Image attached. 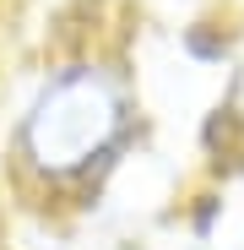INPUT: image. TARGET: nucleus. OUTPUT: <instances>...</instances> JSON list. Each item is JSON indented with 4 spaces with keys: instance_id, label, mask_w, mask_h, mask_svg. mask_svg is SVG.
<instances>
[{
    "instance_id": "20e7f679",
    "label": "nucleus",
    "mask_w": 244,
    "mask_h": 250,
    "mask_svg": "<svg viewBox=\"0 0 244 250\" xmlns=\"http://www.w3.org/2000/svg\"><path fill=\"white\" fill-rule=\"evenodd\" d=\"M217 6H223V11H244V0H217Z\"/></svg>"
},
{
    "instance_id": "f257e3e1",
    "label": "nucleus",
    "mask_w": 244,
    "mask_h": 250,
    "mask_svg": "<svg viewBox=\"0 0 244 250\" xmlns=\"http://www.w3.org/2000/svg\"><path fill=\"white\" fill-rule=\"evenodd\" d=\"M147 104L125 49L98 38L60 49L6 120V169L22 201L93 212L114 174L141 152Z\"/></svg>"
},
{
    "instance_id": "39448f33",
    "label": "nucleus",
    "mask_w": 244,
    "mask_h": 250,
    "mask_svg": "<svg viewBox=\"0 0 244 250\" xmlns=\"http://www.w3.org/2000/svg\"><path fill=\"white\" fill-rule=\"evenodd\" d=\"M0 245H6V207H0Z\"/></svg>"
},
{
    "instance_id": "7ed1b4c3",
    "label": "nucleus",
    "mask_w": 244,
    "mask_h": 250,
    "mask_svg": "<svg viewBox=\"0 0 244 250\" xmlns=\"http://www.w3.org/2000/svg\"><path fill=\"white\" fill-rule=\"evenodd\" d=\"M179 223H185L190 245H201V250H206V245L223 234V223H228V185L201 180V190H195L190 201H179Z\"/></svg>"
},
{
    "instance_id": "f03ea898",
    "label": "nucleus",
    "mask_w": 244,
    "mask_h": 250,
    "mask_svg": "<svg viewBox=\"0 0 244 250\" xmlns=\"http://www.w3.org/2000/svg\"><path fill=\"white\" fill-rule=\"evenodd\" d=\"M179 55L195 65V71H239L244 65V27L233 11H212V17H195L179 27Z\"/></svg>"
}]
</instances>
